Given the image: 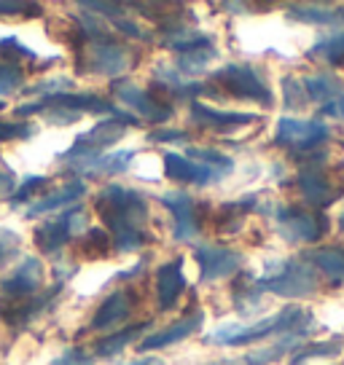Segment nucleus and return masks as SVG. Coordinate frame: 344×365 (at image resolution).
I'll return each instance as SVG.
<instances>
[{
    "instance_id": "obj_25",
    "label": "nucleus",
    "mask_w": 344,
    "mask_h": 365,
    "mask_svg": "<svg viewBox=\"0 0 344 365\" xmlns=\"http://www.w3.org/2000/svg\"><path fill=\"white\" fill-rule=\"evenodd\" d=\"M86 196V182L84 180H68L57 185L51 194L41 196L38 202L33 205H27V217H41V215H49V212H59V210H68V207L79 205L81 199Z\"/></svg>"
},
{
    "instance_id": "obj_37",
    "label": "nucleus",
    "mask_w": 344,
    "mask_h": 365,
    "mask_svg": "<svg viewBox=\"0 0 344 365\" xmlns=\"http://www.w3.org/2000/svg\"><path fill=\"white\" fill-rule=\"evenodd\" d=\"M342 349H344L342 339H328V341H315V344L310 341V344H304V346L290 357V363L301 365L304 360H312V357H339Z\"/></svg>"
},
{
    "instance_id": "obj_2",
    "label": "nucleus",
    "mask_w": 344,
    "mask_h": 365,
    "mask_svg": "<svg viewBox=\"0 0 344 365\" xmlns=\"http://www.w3.org/2000/svg\"><path fill=\"white\" fill-rule=\"evenodd\" d=\"M315 325L318 322H315V317L307 309L290 304V307L280 309L272 317L258 319L253 325H237V322L221 325V328L210 331L207 336H202V341L210 344V346H248V344L266 341V339H283V336H290V333L312 336Z\"/></svg>"
},
{
    "instance_id": "obj_36",
    "label": "nucleus",
    "mask_w": 344,
    "mask_h": 365,
    "mask_svg": "<svg viewBox=\"0 0 344 365\" xmlns=\"http://www.w3.org/2000/svg\"><path fill=\"white\" fill-rule=\"evenodd\" d=\"M49 178L46 175H27L16 188L14 194H9V205L11 207H22V205H33V196L41 194L44 188H49Z\"/></svg>"
},
{
    "instance_id": "obj_22",
    "label": "nucleus",
    "mask_w": 344,
    "mask_h": 365,
    "mask_svg": "<svg viewBox=\"0 0 344 365\" xmlns=\"http://www.w3.org/2000/svg\"><path fill=\"white\" fill-rule=\"evenodd\" d=\"M186 290L183 258H172L156 269V304L161 312H170L178 307V301Z\"/></svg>"
},
{
    "instance_id": "obj_11",
    "label": "nucleus",
    "mask_w": 344,
    "mask_h": 365,
    "mask_svg": "<svg viewBox=\"0 0 344 365\" xmlns=\"http://www.w3.org/2000/svg\"><path fill=\"white\" fill-rule=\"evenodd\" d=\"M44 108H62V110H68V113H73V115H84V113L118 115L121 113L111 100H105L100 94H92V91H62V94L41 97L38 103L19 105V108H16V115H38Z\"/></svg>"
},
{
    "instance_id": "obj_12",
    "label": "nucleus",
    "mask_w": 344,
    "mask_h": 365,
    "mask_svg": "<svg viewBox=\"0 0 344 365\" xmlns=\"http://www.w3.org/2000/svg\"><path fill=\"white\" fill-rule=\"evenodd\" d=\"M210 81L221 86V89L237 97V100H253V103L272 105V89L264 83V78L258 76V70L251 65H223L218 68Z\"/></svg>"
},
{
    "instance_id": "obj_41",
    "label": "nucleus",
    "mask_w": 344,
    "mask_h": 365,
    "mask_svg": "<svg viewBox=\"0 0 344 365\" xmlns=\"http://www.w3.org/2000/svg\"><path fill=\"white\" fill-rule=\"evenodd\" d=\"M0 57H9L6 62L16 65L19 59H27V62H33L38 54H35L33 48H27L24 43H19V38L9 35V38H3V41H0Z\"/></svg>"
},
{
    "instance_id": "obj_39",
    "label": "nucleus",
    "mask_w": 344,
    "mask_h": 365,
    "mask_svg": "<svg viewBox=\"0 0 344 365\" xmlns=\"http://www.w3.org/2000/svg\"><path fill=\"white\" fill-rule=\"evenodd\" d=\"M33 135H35V126L30 121L0 118V143H19V140H30Z\"/></svg>"
},
{
    "instance_id": "obj_38",
    "label": "nucleus",
    "mask_w": 344,
    "mask_h": 365,
    "mask_svg": "<svg viewBox=\"0 0 344 365\" xmlns=\"http://www.w3.org/2000/svg\"><path fill=\"white\" fill-rule=\"evenodd\" d=\"M24 86V70L19 65L0 59V97H11Z\"/></svg>"
},
{
    "instance_id": "obj_1",
    "label": "nucleus",
    "mask_w": 344,
    "mask_h": 365,
    "mask_svg": "<svg viewBox=\"0 0 344 365\" xmlns=\"http://www.w3.org/2000/svg\"><path fill=\"white\" fill-rule=\"evenodd\" d=\"M94 210L103 220V228L113 240V250L118 252H135L146 247L148 242V215L151 207L148 199L118 182L103 185L94 196Z\"/></svg>"
},
{
    "instance_id": "obj_7",
    "label": "nucleus",
    "mask_w": 344,
    "mask_h": 365,
    "mask_svg": "<svg viewBox=\"0 0 344 365\" xmlns=\"http://www.w3.org/2000/svg\"><path fill=\"white\" fill-rule=\"evenodd\" d=\"M164 46L178 54V73L183 76H194L218 57V48L213 43V38L207 33H196V30H175V33L161 35Z\"/></svg>"
},
{
    "instance_id": "obj_40",
    "label": "nucleus",
    "mask_w": 344,
    "mask_h": 365,
    "mask_svg": "<svg viewBox=\"0 0 344 365\" xmlns=\"http://www.w3.org/2000/svg\"><path fill=\"white\" fill-rule=\"evenodd\" d=\"M283 97H285V108L288 110H301L307 108V91H304V83L296 76H285L283 78Z\"/></svg>"
},
{
    "instance_id": "obj_35",
    "label": "nucleus",
    "mask_w": 344,
    "mask_h": 365,
    "mask_svg": "<svg viewBox=\"0 0 344 365\" xmlns=\"http://www.w3.org/2000/svg\"><path fill=\"white\" fill-rule=\"evenodd\" d=\"M186 156L199 161V164H205L207 170L216 172L221 180H223V178H229L231 172H234V159L226 156V153H221V150H216V148H188L186 150Z\"/></svg>"
},
{
    "instance_id": "obj_30",
    "label": "nucleus",
    "mask_w": 344,
    "mask_h": 365,
    "mask_svg": "<svg viewBox=\"0 0 344 365\" xmlns=\"http://www.w3.org/2000/svg\"><path fill=\"white\" fill-rule=\"evenodd\" d=\"M253 205H256V199H242V202H229V205H223L216 212V231H221V234H234V231H240L242 228V220H245V215L253 210Z\"/></svg>"
},
{
    "instance_id": "obj_34",
    "label": "nucleus",
    "mask_w": 344,
    "mask_h": 365,
    "mask_svg": "<svg viewBox=\"0 0 344 365\" xmlns=\"http://www.w3.org/2000/svg\"><path fill=\"white\" fill-rule=\"evenodd\" d=\"M79 250L84 258H108L113 250V240L105 228H86L79 240Z\"/></svg>"
},
{
    "instance_id": "obj_23",
    "label": "nucleus",
    "mask_w": 344,
    "mask_h": 365,
    "mask_svg": "<svg viewBox=\"0 0 344 365\" xmlns=\"http://www.w3.org/2000/svg\"><path fill=\"white\" fill-rule=\"evenodd\" d=\"M202 322H205V314H202V312H191V314H183V317L178 319V322H172V325H167V328H161V331L146 336V339L140 341V352L167 349V346H172V344L186 341L188 336L199 333Z\"/></svg>"
},
{
    "instance_id": "obj_14",
    "label": "nucleus",
    "mask_w": 344,
    "mask_h": 365,
    "mask_svg": "<svg viewBox=\"0 0 344 365\" xmlns=\"http://www.w3.org/2000/svg\"><path fill=\"white\" fill-rule=\"evenodd\" d=\"M44 263L35 255H24L11 269V274L0 282V304H19L41 293L44 287Z\"/></svg>"
},
{
    "instance_id": "obj_27",
    "label": "nucleus",
    "mask_w": 344,
    "mask_h": 365,
    "mask_svg": "<svg viewBox=\"0 0 344 365\" xmlns=\"http://www.w3.org/2000/svg\"><path fill=\"white\" fill-rule=\"evenodd\" d=\"M148 325L151 322H135V325H126V328H121V331H113L111 336H100L92 346L94 360H108V357L121 354L135 339H140L143 333L148 331Z\"/></svg>"
},
{
    "instance_id": "obj_33",
    "label": "nucleus",
    "mask_w": 344,
    "mask_h": 365,
    "mask_svg": "<svg viewBox=\"0 0 344 365\" xmlns=\"http://www.w3.org/2000/svg\"><path fill=\"white\" fill-rule=\"evenodd\" d=\"M288 16L304 24H342V9H328V6H288Z\"/></svg>"
},
{
    "instance_id": "obj_32",
    "label": "nucleus",
    "mask_w": 344,
    "mask_h": 365,
    "mask_svg": "<svg viewBox=\"0 0 344 365\" xmlns=\"http://www.w3.org/2000/svg\"><path fill=\"white\" fill-rule=\"evenodd\" d=\"M310 59H320L331 68H344V30L333 35H325L310 48Z\"/></svg>"
},
{
    "instance_id": "obj_52",
    "label": "nucleus",
    "mask_w": 344,
    "mask_h": 365,
    "mask_svg": "<svg viewBox=\"0 0 344 365\" xmlns=\"http://www.w3.org/2000/svg\"><path fill=\"white\" fill-rule=\"evenodd\" d=\"M3 108H6V103H0V110H3Z\"/></svg>"
},
{
    "instance_id": "obj_48",
    "label": "nucleus",
    "mask_w": 344,
    "mask_h": 365,
    "mask_svg": "<svg viewBox=\"0 0 344 365\" xmlns=\"http://www.w3.org/2000/svg\"><path fill=\"white\" fill-rule=\"evenodd\" d=\"M0 188H11V191L16 188V185H14V175H11V172L0 170Z\"/></svg>"
},
{
    "instance_id": "obj_31",
    "label": "nucleus",
    "mask_w": 344,
    "mask_h": 365,
    "mask_svg": "<svg viewBox=\"0 0 344 365\" xmlns=\"http://www.w3.org/2000/svg\"><path fill=\"white\" fill-rule=\"evenodd\" d=\"M261 287L256 285V277L248 272H240L237 274V279H234V285H231V298H234V307L237 312H251L261 304Z\"/></svg>"
},
{
    "instance_id": "obj_5",
    "label": "nucleus",
    "mask_w": 344,
    "mask_h": 365,
    "mask_svg": "<svg viewBox=\"0 0 344 365\" xmlns=\"http://www.w3.org/2000/svg\"><path fill=\"white\" fill-rule=\"evenodd\" d=\"M138 124H140L138 118H135L132 113H124V110H121L118 115H108V118H103V121H97L92 129H86L84 135L76 137L73 145L59 156V161L100 156V153H105L113 143H118V140L124 137L126 126H138Z\"/></svg>"
},
{
    "instance_id": "obj_4",
    "label": "nucleus",
    "mask_w": 344,
    "mask_h": 365,
    "mask_svg": "<svg viewBox=\"0 0 344 365\" xmlns=\"http://www.w3.org/2000/svg\"><path fill=\"white\" fill-rule=\"evenodd\" d=\"M261 293H275L283 298H307L318 290L315 269L304 258H283L266 263V272L256 277Z\"/></svg>"
},
{
    "instance_id": "obj_51",
    "label": "nucleus",
    "mask_w": 344,
    "mask_h": 365,
    "mask_svg": "<svg viewBox=\"0 0 344 365\" xmlns=\"http://www.w3.org/2000/svg\"><path fill=\"white\" fill-rule=\"evenodd\" d=\"M339 231L344 234V210H342V217H339Z\"/></svg>"
},
{
    "instance_id": "obj_29",
    "label": "nucleus",
    "mask_w": 344,
    "mask_h": 365,
    "mask_svg": "<svg viewBox=\"0 0 344 365\" xmlns=\"http://www.w3.org/2000/svg\"><path fill=\"white\" fill-rule=\"evenodd\" d=\"M304 261L331 279H344V247H318L304 252Z\"/></svg>"
},
{
    "instance_id": "obj_49",
    "label": "nucleus",
    "mask_w": 344,
    "mask_h": 365,
    "mask_svg": "<svg viewBox=\"0 0 344 365\" xmlns=\"http://www.w3.org/2000/svg\"><path fill=\"white\" fill-rule=\"evenodd\" d=\"M126 365H164L159 360V357H140V360H135V363H126Z\"/></svg>"
},
{
    "instance_id": "obj_46",
    "label": "nucleus",
    "mask_w": 344,
    "mask_h": 365,
    "mask_svg": "<svg viewBox=\"0 0 344 365\" xmlns=\"http://www.w3.org/2000/svg\"><path fill=\"white\" fill-rule=\"evenodd\" d=\"M191 135L186 129H156L148 135V143H188Z\"/></svg>"
},
{
    "instance_id": "obj_28",
    "label": "nucleus",
    "mask_w": 344,
    "mask_h": 365,
    "mask_svg": "<svg viewBox=\"0 0 344 365\" xmlns=\"http://www.w3.org/2000/svg\"><path fill=\"white\" fill-rule=\"evenodd\" d=\"M301 83H304V91H307V100H312V103H318V105H328V103H333L336 97L344 94L342 81L336 78V76H325V73L304 76Z\"/></svg>"
},
{
    "instance_id": "obj_15",
    "label": "nucleus",
    "mask_w": 344,
    "mask_h": 365,
    "mask_svg": "<svg viewBox=\"0 0 344 365\" xmlns=\"http://www.w3.org/2000/svg\"><path fill=\"white\" fill-rule=\"evenodd\" d=\"M194 258L199 263V279L202 282H216L240 274L245 255L240 250H231L226 245H202L194 250Z\"/></svg>"
},
{
    "instance_id": "obj_45",
    "label": "nucleus",
    "mask_w": 344,
    "mask_h": 365,
    "mask_svg": "<svg viewBox=\"0 0 344 365\" xmlns=\"http://www.w3.org/2000/svg\"><path fill=\"white\" fill-rule=\"evenodd\" d=\"M94 363H97V360H94V354L89 352V349H84V346H70V349H65L51 365H94Z\"/></svg>"
},
{
    "instance_id": "obj_50",
    "label": "nucleus",
    "mask_w": 344,
    "mask_h": 365,
    "mask_svg": "<svg viewBox=\"0 0 344 365\" xmlns=\"http://www.w3.org/2000/svg\"><path fill=\"white\" fill-rule=\"evenodd\" d=\"M205 365H234L231 360H216V363H205Z\"/></svg>"
},
{
    "instance_id": "obj_6",
    "label": "nucleus",
    "mask_w": 344,
    "mask_h": 365,
    "mask_svg": "<svg viewBox=\"0 0 344 365\" xmlns=\"http://www.w3.org/2000/svg\"><path fill=\"white\" fill-rule=\"evenodd\" d=\"M331 140V129L323 118H293L283 115L277 121L275 145L288 148L293 156H310Z\"/></svg>"
},
{
    "instance_id": "obj_3",
    "label": "nucleus",
    "mask_w": 344,
    "mask_h": 365,
    "mask_svg": "<svg viewBox=\"0 0 344 365\" xmlns=\"http://www.w3.org/2000/svg\"><path fill=\"white\" fill-rule=\"evenodd\" d=\"M81 76H105V78H124V73L138 65V51L118 41L113 33L76 46Z\"/></svg>"
},
{
    "instance_id": "obj_24",
    "label": "nucleus",
    "mask_w": 344,
    "mask_h": 365,
    "mask_svg": "<svg viewBox=\"0 0 344 365\" xmlns=\"http://www.w3.org/2000/svg\"><path fill=\"white\" fill-rule=\"evenodd\" d=\"M132 312H135V298H132V293L129 290H113L97 307L92 322H89V331H111V328H118L121 322H126V319L132 317Z\"/></svg>"
},
{
    "instance_id": "obj_13",
    "label": "nucleus",
    "mask_w": 344,
    "mask_h": 365,
    "mask_svg": "<svg viewBox=\"0 0 344 365\" xmlns=\"http://www.w3.org/2000/svg\"><path fill=\"white\" fill-rule=\"evenodd\" d=\"M161 207H167V212L172 217V237L178 242H194L202 234V210L205 205H199L194 196H188L186 191H170V194L159 196Z\"/></svg>"
},
{
    "instance_id": "obj_16",
    "label": "nucleus",
    "mask_w": 344,
    "mask_h": 365,
    "mask_svg": "<svg viewBox=\"0 0 344 365\" xmlns=\"http://www.w3.org/2000/svg\"><path fill=\"white\" fill-rule=\"evenodd\" d=\"M65 290V282L59 279L49 290H41L38 296L27 298V301H19V304H0V317L6 325H11L14 331H24L33 319H38L41 314H46L49 309L57 304V298L62 296Z\"/></svg>"
},
{
    "instance_id": "obj_20",
    "label": "nucleus",
    "mask_w": 344,
    "mask_h": 365,
    "mask_svg": "<svg viewBox=\"0 0 344 365\" xmlns=\"http://www.w3.org/2000/svg\"><path fill=\"white\" fill-rule=\"evenodd\" d=\"M164 175L170 178L172 182H183V185H216L221 182V178L213 170H207L205 164L188 159L186 153H175V150H167L164 153Z\"/></svg>"
},
{
    "instance_id": "obj_17",
    "label": "nucleus",
    "mask_w": 344,
    "mask_h": 365,
    "mask_svg": "<svg viewBox=\"0 0 344 365\" xmlns=\"http://www.w3.org/2000/svg\"><path fill=\"white\" fill-rule=\"evenodd\" d=\"M135 159V150L121 148L111 150V153H100V156H89V159H73V161H59L62 170L73 172L81 178H113L129 170V164Z\"/></svg>"
},
{
    "instance_id": "obj_10",
    "label": "nucleus",
    "mask_w": 344,
    "mask_h": 365,
    "mask_svg": "<svg viewBox=\"0 0 344 365\" xmlns=\"http://www.w3.org/2000/svg\"><path fill=\"white\" fill-rule=\"evenodd\" d=\"M84 226H86L84 207L81 205L68 207L65 212H59L57 217H51V220H46V223H41V226L35 228V234H33L35 247L44 252V255H57V252L65 250L79 234L86 231Z\"/></svg>"
},
{
    "instance_id": "obj_44",
    "label": "nucleus",
    "mask_w": 344,
    "mask_h": 365,
    "mask_svg": "<svg viewBox=\"0 0 344 365\" xmlns=\"http://www.w3.org/2000/svg\"><path fill=\"white\" fill-rule=\"evenodd\" d=\"M0 16H44V9L38 3H19V0H3Z\"/></svg>"
},
{
    "instance_id": "obj_21",
    "label": "nucleus",
    "mask_w": 344,
    "mask_h": 365,
    "mask_svg": "<svg viewBox=\"0 0 344 365\" xmlns=\"http://www.w3.org/2000/svg\"><path fill=\"white\" fill-rule=\"evenodd\" d=\"M153 78H156L159 97L164 103H170V100H191L194 103L196 94H213V86L199 83V81L188 78V76H183V73H178V70L172 68H156Z\"/></svg>"
},
{
    "instance_id": "obj_9",
    "label": "nucleus",
    "mask_w": 344,
    "mask_h": 365,
    "mask_svg": "<svg viewBox=\"0 0 344 365\" xmlns=\"http://www.w3.org/2000/svg\"><path fill=\"white\" fill-rule=\"evenodd\" d=\"M111 94L121 105H126L135 118H143V121H151V124H164L175 115V108L172 103H164L159 94L143 89L138 83H132L129 78H116L111 81Z\"/></svg>"
},
{
    "instance_id": "obj_47",
    "label": "nucleus",
    "mask_w": 344,
    "mask_h": 365,
    "mask_svg": "<svg viewBox=\"0 0 344 365\" xmlns=\"http://www.w3.org/2000/svg\"><path fill=\"white\" fill-rule=\"evenodd\" d=\"M323 115H331V118H342L344 121V94L342 97H336L333 103L323 105Z\"/></svg>"
},
{
    "instance_id": "obj_42",
    "label": "nucleus",
    "mask_w": 344,
    "mask_h": 365,
    "mask_svg": "<svg viewBox=\"0 0 344 365\" xmlns=\"http://www.w3.org/2000/svg\"><path fill=\"white\" fill-rule=\"evenodd\" d=\"M19 247H22V237L11 228L0 226V269L19 255Z\"/></svg>"
},
{
    "instance_id": "obj_43",
    "label": "nucleus",
    "mask_w": 344,
    "mask_h": 365,
    "mask_svg": "<svg viewBox=\"0 0 344 365\" xmlns=\"http://www.w3.org/2000/svg\"><path fill=\"white\" fill-rule=\"evenodd\" d=\"M113 30L118 35H126V38H132V41H151V33L146 27H140V22H135L132 16H118L113 19Z\"/></svg>"
},
{
    "instance_id": "obj_19",
    "label": "nucleus",
    "mask_w": 344,
    "mask_h": 365,
    "mask_svg": "<svg viewBox=\"0 0 344 365\" xmlns=\"http://www.w3.org/2000/svg\"><path fill=\"white\" fill-rule=\"evenodd\" d=\"M188 118L194 121L196 126H202V129H213V132H234V129H240V126H248V124H256V121H261V115L258 113H240V110H218V108H210V105L194 103L188 105Z\"/></svg>"
},
{
    "instance_id": "obj_8",
    "label": "nucleus",
    "mask_w": 344,
    "mask_h": 365,
    "mask_svg": "<svg viewBox=\"0 0 344 365\" xmlns=\"http://www.w3.org/2000/svg\"><path fill=\"white\" fill-rule=\"evenodd\" d=\"M275 223L277 231L293 245H315L320 242L331 220L320 210H304V207H277L275 210Z\"/></svg>"
},
{
    "instance_id": "obj_18",
    "label": "nucleus",
    "mask_w": 344,
    "mask_h": 365,
    "mask_svg": "<svg viewBox=\"0 0 344 365\" xmlns=\"http://www.w3.org/2000/svg\"><path fill=\"white\" fill-rule=\"evenodd\" d=\"M296 185L301 196H304V202L312 207V210H325V207H331L339 196H342V188L336 185V182L323 172L320 164H310V167H301L296 175Z\"/></svg>"
},
{
    "instance_id": "obj_26",
    "label": "nucleus",
    "mask_w": 344,
    "mask_h": 365,
    "mask_svg": "<svg viewBox=\"0 0 344 365\" xmlns=\"http://www.w3.org/2000/svg\"><path fill=\"white\" fill-rule=\"evenodd\" d=\"M310 341V336L304 333H290V336H283V339H275V344H269L264 349H256V352H248L242 365H269L277 363L283 357H293V354Z\"/></svg>"
}]
</instances>
